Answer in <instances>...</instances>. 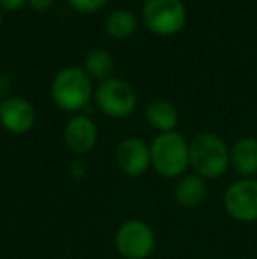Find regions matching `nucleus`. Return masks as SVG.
<instances>
[{
  "instance_id": "f257e3e1",
  "label": "nucleus",
  "mask_w": 257,
  "mask_h": 259,
  "mask_svg": "<svg viewBox=\"0 0 257 259\" xmlns=\"http://www.w3.org/2000/svg\"><path fill=\"white\" fill-rule=\"evenodd\" d=\"M189 166L204 180L220 178L231 166L229 148L217 134H197L189 143Z\"/></svg>"
},
{
  "instance_id": "f03ea898",
  "label": "nucleus",
  "mask_w": 257,
  "mask_h": 259,
  "mask_svg": "<svg viewBox=\"0 0 257 259\" xmlns=\"http://www.w3.org/2000/svg\"><path fill=\"white\" fill-rule=\"evenodd\" d=\"M92 96V78L78 65L64 67L52 81V99L64 111H79L86 108Z\"/></svg>"
},
{
  "instance_id": "7ed1b4c3",
  "label": "nucleus",
  "mask_w": 257,
  "mask_h": 259,
  "mask_svg": "<svg viewBox=\"0 0 257 259\" xmlns=\"http://www.w3.org/2000/svg\"><path fill=\"white\" fill-rule=\"evenodd\" d=\"M151 166L161 177L176 178L189 167V143L180 133H161L150 145Z\"/></svg>"
},
{
  "instance_id": "20e7f679",
  "label": "nucleus",
  "mask_w": 257,
  "mask_h": 259,
  "mask_svg": "<svg viewBox=\"0 0 257 259\" xmlns=\"http://www.w3.org/2000/svg\"><path fill=\"white\" fill-rule=\"evenodd\" d=\"M143 23L157 35H175L185 27L187 9L182 0H146L143 4Z\"/></svg>"
},
{
  "instance_id": "39448f33",
  "label": "nucleus",
  "mask_w": 257,
  "mask_h": 259,
  "mask_svg": "<svg viewBox=\"0 0 257 259\" xmlns=\"http://www.w3.org/2000/svg\"><path fill=\"white\" fill-rule=\"evenodd\" d=\"M93 97L100 111L113 118L129 116L137 104L136 92L130 87V83L120 78H108L100 81Z\"/></svg>"
},
{
  "instance_id": "423d86ee",
  "label": "nucleus",
  "mask_w": 257,
  "mask_h": 259,
  "mask_svg": "<svg viewBox=\"0 0 257 259\" xmlns=\"http://www.w3.org/2000/svg\"><path fill=\"white\" fill-rule=\"evenodd\" d=\"M115 243L125 259H146L155 249V233L146 222L132 219L118 228Z\"/></svg>"
},
{
  "instance_id": "0eeeda50",
  "label": "nucleus",
  "mask_w": 257,
  "mask_h": 259,
  "mask_svg": "<svg viewBox=\"0 0 257 259\" xmlns=\"http://www.w3.org/2000/svg\"><path fill=\"white\" fill-rule=\"evenodd\" d=\"M226 211L238 222L257 221V180L241 178L236 180L224 192Z\"/></svg>"
},
{
  "instance_id": "6e6552de",
  "label": "nucleus",
  "mask_w": 257,
  "mask_h": 259,
  "mask_svg": "<svg viewBox=\"0 0 257 259\" xmlns=\"http://www.w3.org/2000/svg\"><path fill=\"white\" fill-rule=\"evenodd\" d=\"M0 123L13 134H25L35 123V109L30 101L11 96L0 103Z\"/></svg>"
},
{
  "instance_id": "1a4fd4ad",
  "label": "nucleus",
  "mask_w": 257,
  "mask_h": 259,
  "mask_svg": "<svg viewBox=\"0 0 257 259\" xmlns=\"http://www.w3.org/2000/svg\"><path fill=\"white\" fill-rule=\"evenodd\" d=\"M117 164L127 177H141L151 166L150 147L139 138H127L117 148Z\"/></svg>"
},
{
  "instance_id": "9d476101",
  "label": "nucleus",
  "mask_w": 257,
  "mask_h": 259,
  "mask_svg": "<svg viewBox=\"0 0 257 259\" xmlns=\"http://www.w3.org/2000/svg\"><path fill=\"white\" fill-rule=\"evenodd\" d=\"M64 141L69 150L78 155H85L97 143V127L86 115H76L67 122L64 131Z\"/></svg>"
},
{
  "instance_id": "9b49d317",
  "label": "nucleus",
  "mask_w": 257,
  "mask_h": 259,
  "mask_svg": "<svg viewBox=\"0 0 257 259\" xmlns=\"http://www.w3.org/2000/svg\"><path fill=\"white\" fill-rule=\"evenodd\" d=\"M231 167L241 178H254L257 175V140L255 138H241L229 150Z\"/></svg>"
},
{
  "instance_id": "f8f14e48",
  "label": "nucleus",
  "mask_w": 257,
  "mask_h": 259,
  "mask_svg": "<svg viewBox=\"0 0 257 259\" xmlns=\"http://www.w3.org/2000/svg\"><path fill=\"white\" fill-rule=\"evenodd\" d=\"M208 196L206 180L199 175H185L175 187V199L183 208H195L202 205Z\"/></svg>"
},
{
  "instance_id": "ddd939ff",
  "label": "nucleus",
  "mask_w": 257,
  "mask_h": 259,
  "mask_svg": "<svg viewBox=\"0 0 257 259\" xmlns=\"http://www.w3.org/2000/svg\"><path fill=\"white\" fill-rule=\"evenodd\" d=\"M146 120L153 129L161 133H171L178 125V109L169 101H151L146 106Z\"/></svg>"
},
{
  "instance_id": "4468645a",
  "label": "nucleus",
  "mask_w": 257,
  "mask_h": 259,
  "mask_svg": "<svg viewBox=\"0 0 257 259\" xmlns=\"http://www.w3.org/2000/svg\"><path fill=\"white\" fill-rule=\"evenodd\" d=\"M104 28L113 39H127L136 32L137 18L129 9H115L106 16Z\"/></svg>"
},
{
  "instance_id": "2eb2a0df",
  "label": "nucleus",
  "mask_w": 257,
  "mask_h": 259,
  "mask_svg": "<svg viewBox=\"0 0 257 259\" xmlns=\"http://www.w3.org/2000/svg\"><path fill=\"white\" fill-rule=\"evenodd\" d=\"M111 71H113V58L104 48H93L86 53L85 72L90 78L104 81V79L111 78Z\"/></svg>"
},
{
  "instance_id": "dca6fc26",
  "label": "nucleus",
  "mask_w": 257,
  "mask_h": 259,
  "mask_svg": "<svg viewBox=\"0 0 257 259\" xmlns=\"http://www.w3.org/2000/svg\"><path fill=\"white\" fill-rule=\"evenodd\" d=\"M106 2L108 0H69L72 9H76L78 13H83V14L95 13V11H99Z\"/></svg>"
},
{
  "instance_id": "f3484780",
  "label": "nucleus",
  "mask_w": 257,
  "mask_h": 259,
  "mask_svg": "<svg viewBox=\"0 0 257 259\" xmlns=\"http://www.w3.org/2000/svg\"><path fill=\"white\" fill-rule=\"evenodd\" d=\"M11 89H13V83H11V78H9L7 74H0V97H2V101L9 97Z\"/></svg>"
},
{
  "instance_id": "a211bd4d",
  "label": "nucleus",
  "mask_w": 257,
  "mask_h": 259,
  "mask_svg": "<svg viewBox=\"0 0 257 259\" xmlns=\"http://www.w3.org/2000/svg\"><path fill=\"white\" fill-rule=\"evenodd\" d=\"M27 0H0V9H6V11H16L20 7L25 6Z\"/></svg>"
},
{
  "instance_id": "6ab92c4d",
  "label": "nucleus",
  "mask_w": 257,
  "mask_h": 259,
  "mask_svg": "<svg viewBox=\"0 0 257 259\" xmlns=\"http://www.w3.org/2000/svg\"><path fill=\"white\" fill-rule=\"evenodd\" d=\"M53 2L55 0H28V4H30V7H34L35 11H48L49 7L53 6Z\"/></svg>"
},
{
  "instance_id": "aec40b11",
  "label": "nucleus",
  "mask_w": 257,
  "mask_h": 259,
  "mask_svg": "<svg viewBox=\"0 0 257 259\" xmlns=\"http://www.w3.org/2000/svg\"><path fill=\"white\" fill-rule=\"evenodd\" d=\"M71 171H72V175H74L76 178L85 177V164L79 162V160H74V162L71 164Z\"/></svg>"
},
{
  "instance_id": "412c9836",
  "label": "nucleus",
  "mask_w": 257,
  "mask_h": 259,
  "mask_svg": "<svg viewBox=\"0 0 257 259\" xmlns=\"http://www.w3.org/2000/svg\"><path fill=\"white\" fill-rule=\"evenodd\" d=\"M0 23H2V11H0Z\"/></svg>"
}]
</instances>
